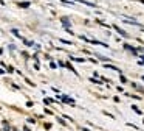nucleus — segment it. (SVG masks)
I'll return each instance as SVG.
<instances>
[{"instance_id": "nucleus-1", "label": "nucleus", "mask_w": 144, "mask_h": 131, "mask_svg": "<svg viewBox=\"0 0 144 131\" xmlns=\"http://www.w3.org/2000/svg\"><path fill=\"white\" fill-rule=\"evenodd\" d=\"M113 28H115V30H116V31H118V33H119V34H121V36H124V37H129V36H127V33H126V31H124V30H121V28H119V27H118V25H115V27H113Z\"/></svg>"}, {"instance_id": "nucleus-2", "label": "nucleus", "mask_w": 144, "mask_h": 131, "mask_svg": "<svg viewBox=\"0 0 144 131\" xmlns=\"http://www.w3.org/2000/svg\"><path fill=\"white\" fill-rule=\"evenodd\" d=\"M106 67H107V69H112V70H116V72H119V73H121V70H119L118 67H115V66H112V64H106Z\"/></svg>"}, {"instance_id": "nucleus-3", "label": "nucleus", "mask_w": 144, "mask_h": 131, "mask_svg": "<svg viewBox=\"0 0 144 131\" xmlns=\"http://www.w3.org/2000/svg\"><path fill=\"white\" fill-rule=\"evenodd\" d=\"M71 61H74V63H84L85 59L84 58H73V56H71Z\"/></svg>"}, {"instance_id": "nucleus-4", "label": "nucleus", "mask_w": 144, "mask_h": 131, "mask_svg": "<svg viewBox=\"0 0 144 131\" xmlns=\"http://www.w3.org/2000/svg\"><path fill=\"white\" fill-rule=\"evenodd\" d=\"M62 100L67 102V103H74V100H73V98H68V97H62Z\"/></svg>"}, {"instance_id": "nucleus-5", "label": "nucleus", "mask_w": 144, "mask_h": 131, "mask_svg": "<svg viewBox=\"0 0 144 131\" xmlns=\"http://www.w3.org/2000/svg\"><path fill=\"white\" fill-rule=\"evenodd\" d=\"M20 6H22V8H27V6H30V3H27V2H25V3H20Z\"/></svg>"}]
</instances>
